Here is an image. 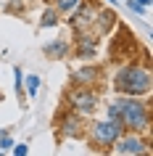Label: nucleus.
I'll return each instance as SVG.
<instances>
[{"label":"nucleus","mask_w":153,"mask_h":156,"mask_svg":"<svg viewBox=\"0 0 153 156\" xmlns=\"http://www.w3.org/2000/svg\"><path fill=\"white\" fill-rule=\"evenodd\" d=\"M98 50V42L95 37L90 32H79V40H77V48H74V53H77V58H82V61H87V58L95 56Z\"/></svg>","instance_id":"obj_7"},{"label":"nucleus","mask_w":153,"mask_h":156,"mask_svg":"<svg viewBox=\"0 0 153 156\" xmlns=\"http://www.w3.org/2000/svg\"><path fill=\"white\" fill-rule=\"evenodd\" d=\"M121 132H124V127H121V122H116V119L95 122L90 127V143L95 148H100V151H106V148H111L113 143H116V138H119Z\"/></svg>","instance_id":"obj_3"},{"label":"nucleus","mask_w":153,"mask_h":156,"mask_svg":"<svg viewBox=\"0 0 153 156\" xmlns=\"http://www.w3.org/2000/svg\"><path fill=\"white\" fill-rule=\"evenodd\" d=\"M95 80H98V69L95 66H82V69H77V72L71 74V82L77 85V87H90Z\"/></svg>","instance_id":"obj_9"},{"label":"nucleus","mask_w":153,"mask_h":156,"mask_svg":"<svg viewBox=\"0 0 153 156\" xmlns=\"http://www.w3.org/2000/svg\"><path fill=\"white\" fill-rule=\"evenodd\" d=\"M79 3H82V0H56V11H58V13H71Z\"/></svg>","instance_id":"obj_13"},{"label":"nucleus","mask_w":153,"mask_h":156,"mask_svg":"<svg viewBox=\"0 0 153 156\" xmlns=\"http://www.w3.org/2000/svg\"><path fill=\"white\" fill-rule=\"evenodd\" d=\"M137 3H140V5H145V8L151 5V0H137Z\"/></svg>","instance_id":"obj_18"},{"label":"nucleus","mask_w":153,"mask_h":156,"mask_svg":"<svg viewBox=\"0 0 153 156\" xmlns=\"http://www.w3.org/2000/svg\"><path fill=\"white\" fill-rule=\"evenodd\" d=\"M113 90L121 95H145L151 93V72L145 66H124L113 77Z\"/></svg>","instance_id":"obj_2"},{"label":"nucleus","mask_w":153,"mask_h":156,"mask_svg":"<svg viewBox=\"0 0 153 156\" xmlns=\"http://www.w3.org/2000/svg\"><path fill=\"white\" fill-rule=\"evenodd\" d=\"M127 5H129V11H132V13H145V5H140L137 0H127Z\"/></svg>","instance_id":"obj_16"},{"label":"nucleus","mask_w":153,"mask_h":156,"mask_svg":"<svg viewBox=\"0 0 153 156\" xmlns=\"http://www.w3.org/2000/svg\"><path fill=\"white\" fill-rule=\"evenodd\" d=\"M95 16H98V11L90 5V3H85L82 0L79 5L69 13V24L77 29V32H92V24H95Z\"/></svg>","instance_id":"obj_5"},{"label":"nucleus","mask_w":153,"mask_h":156,"mask_svg":"<svg viewBox=\"0 0 153 156\" xmlns=\"http://www.w3.org/2000/svg\"><path fill=\"white\" fill-rule=\"evenodd\" d=\"M58 24V11L56 8H48L45 13H42V19H40V27L42 29H48V27H56Z\"/></svg>","instance_id":"obj_11"},{"label":"nucleus","mask_w":153,"mask_h":156,"mask_svg":"<svg viewBox=\"0 0 153 156\" xmlns=\"http://www.w3.org/2000/svg\"><path fill=\"white\" fill-rule=\"evenodd\" d=\"M108 116L121 122V127L132 132H143L151 127V108H148V103L137 101V95L116 98L113 103H108Z\"/></svg>","instance_id":"obj_1"},{"label":"nucleus","mask_w":153,"mask_h":156,"mask_svg":"<svg viewBox=\"0 0 153 156\" xmlns=\"http://www.w3.org/2000/svg\"><path fill=\"white\" fill-rule=\"evenodd\" d=\"M45 3H50V0H45Z\"/></svg>","instance_id":"obj_19"},{"label":"nucleus","mask_w":153,"mask_h":156,"mask_svg":"<svg viewBox=\"0 0 153 156\" xmlns=\"http://www.w3.org/2000/svg\"><path fill=\"white\" fill-rule=\"evenodd\" d=\"M13 146H16V148H13V154H16V156H24L26 151H29V148H26L24 143H13Z\"/></svg>","instance_id":"obj_17"},{"label":"nucleus","mask_w":153,"mask_h":156,"mask_svg":"<svg viewBox=\"0 0 153 156\" xmlns=\"http://www.w3.org/2000/svg\"><path fill=\"white\" fill-rule=\"evenodd\" d=\"M69 103H71L74 111H79V114H92L98 108V95L90 87H77V90L69 95Z\"/></svg>","instance_id":"obj_6"},{"label":"nucleus","mask_w":153,"mask_h":156,"mask_svg":"<svg viewBox=\"0 0 153 156\" xmlns=\"http://www.w3.org/2000/svg\"><path fill=\"white\" fill-rule=\"evenodd\" d=\"M11 148H13V140L5 132H0V151H11Z\"/></svg>","instance_id":"obj_15"},{"label":"nucleus","mask_w":153,"mask_h":156,"mask_svg":"<svg viewBox=\"0 0 153 156\" xmlns=\"http://www.w3.org/2000/svg\"><path fill=\"white\" fill-rule=\"evenodd\" d=\"M13 77H16L13 87H16V93L21 95V90H24V74H21V69H13Z\"/></svg>","instance_id":"obj_14"},{"label":"nucleus","mask_w":153,"mask_h":156,"mask_svg":"<svg viewBox=\"0 0 153 156\" xmlns=\"http://www.w3.org/2000/svg\"><path fill=\"white\" fill-rule=\"evenodd\" d=\"M24 85H26V90H29V98H34L37 90H40V77L37 74H29V77H24Z\"/></svg>","instance_id":"obj_12"},{"label":"nucleus","mask_w":153,"mask_h":156,"mask_svg":"<svg viewBox=\"0 0 153 156\" xmlns=\"http://www.w3.org/2000/svg\"><path fill=\"white\" fill-rule=\"evenodd\" d=\"M111 151L119 154V156H143V154H148V143L137 132H132V135H124L121 132L119 138H116V143L111 146Z\"/></svg>","instance_id":"obj_4"},{"label":"nucleus","mask_w":153,"mask_h":156,"mask_svg":"<svg viewBox=\"0 0 153 156\" xmlns=\"http://www.w3.org/2000/svg\"><path fill=\"white\" fill-rule=\"evenodd\" d=\"M58 130L64 138H79L82 135V119L77 114H66L58 119Z\"/></svg>","instance_id":"obj_8"},{"label":"nucleus","mask_w":153,"mask_h":156,"mask_svg":"<svg viewBox=\"0 0 153 156\" xmlns=\"http://www.w3.org/2000/svg\"><path fill=\"white\" fill-rule=\"evenodd\" d=\"M66 53H69V42L66 40H56L53 45H45V56H50V58H64Z\"/></svg>","instance_id":"obj_10"}]
</instances>
